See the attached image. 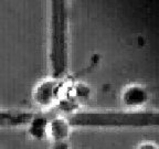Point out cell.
Here are the masks:
<instances>
[{"label":"cell","instance_id":"cell-4","mask_svg":"<svg viewBox=\"0 0 159 149\" xmlns=\"http://www.w3.org/2000/svg\"><path fill=\"white\" fill-rule=\"evenodd\" d=\"M149 92L140 84H132L124 88L120 95V102L128 111H140L148 103Z\"/></svg>","mask_w":159,"mask_h":149},{"label":"cell","instance_id":"cell-2","mask_svg":"<svg viewBox=\"0 0 159 149\" xmlns=\"http://www.w3.org/2000/svg\"><path fill=\"white\" fill-rule=\"evenodd\" d=\"M70 8L65 0L50 2L48 59L51 77L67 76L70 67Z\"/></svg>","mask_w":159,"mask_h":149},{"label":"cell","instance_id":"cell-1","mask_svg":"<svg viewBox=\"0 0 159 149\" xmlns=\"http://www.w3.org/2000/svg\"><path fill=\"white\" fill-rule=\"evenodd\" d=\"M62 114V113H61ZM70 126L81 128H148L158 125L159 116L152 111H73L62 114Z\"/></svg>","mask_w":159,"mask_h":149},{"label":"cell","instance_id":"cell-7","mask_svg":"<svg viewBox=\"0 0 159 149\" xmlns=\"http://www.w3.org/2000/svg\"><path fill=\"white\" fill-rule=\"evenodd\" d=\"M136 149H158V147H157L156 144H154L152 142H142Z\"/></svg>","mask_w":159,"mask_h":149},{"label":"cell","instance_id":"cell-8","mask_svg":"<svg viewBox=\"0 0 159 149\" xmlns=\"http://www.w3.org/2000/svg\"><path fill=\"white\" fill-rule=\"evenodd\" d=\"M54 149H70L67 142H61V144L54 145Z\"/></svg>","mask_w":159,"mask_h":149},{"label":"cell","instance_id":"cell-5","mask_svg":"<svg viewBox=\"0 0 159 149\" xmlns=\"http://www.w3.org/2000/svg\"><path fill=\"white\" fill-rule=\"evenodd\" d=\"M72 127L70 126L67 120L62 114H55L49 116L47 128V138H50L54 144L67 142L71 135Z\"/></svg>","mask_w":159,"mask_h":149},{"label":"cell","instance_id":"cell-6","mask_svg":"<svg viewBox=\"0 0 159 149\" xmlns=\"http://www.w3.org/2000/svg\"><path fill=\"white\" fill-rule=\"evenodd\" d=\"M49 122V115L44 113H34L32 119L30 120L27 126L30 136L34 139H44L47 138V128Z\"/></svg>","mask_w":159,"mask_h":149},{"label":"cell","instance_id":"cell-3","mask_svg":"<svg viewBox=\"0 0 159 149\" xmlns=\"http://www.w3.org/2000/svg\"><path fill=\"white\" fill-rule=\"evenodd\" d=\"M71 83L72 82L71 79H69V75L62 79L48 76L34 87L32 95L33 101L43 109L53 108L62 101V96Z\"/></svg>","mask_w":159,"mask_h":149}]
</instances>
